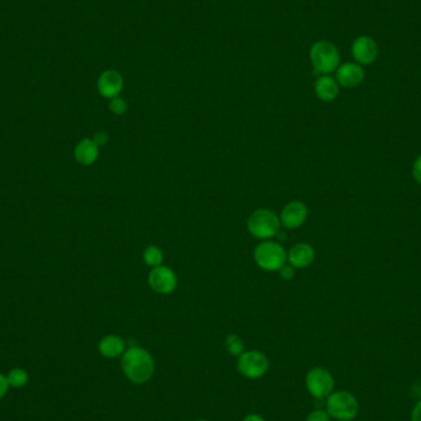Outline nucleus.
<instances>
[{
    "mask_svg": "<svg viewBox=\"0 0 421 421\" xmlns=\"http://www.w3.org/2000/svg\"><path fill=\"white\" fill-rule=\"evenodd\" d=\"M308 217V208L301 201H292L283 207L280 221L285 228L296 229L304 224Z\"/></svg>",
    "mask_w": 421,
    "mask_h": 421,
    "instance_id": "9b49d317",
    "label": "nucleus"
},
{
    "mask_svg": "<svg viewBox=\"0 0 421 421\" xmlns=\"http://www.w3.org/2000/svg\"><path fill=\"white\" fill-rule=\"evenodd\" d=\"M365 69L356 62L343 63L335 71V80L346 89L359 87L365 80Z\"/></svg>",
    "mask_w": 421,
    "mask_h": 421,
    "instance_id": "9d476101",
    "label": "nucleus"
},
{
    "mask_svg": "<svg viewBox=\"0 0 421 421\" xmlns=\"http://www.w3.org/2000/svg\"><path fill=\"white\" fill-rule=\"evenodd\" d=\"M304 385L315 399H327L334 392L335 380L330 371L324 367H313L307 372Z\"/></svg>",
    "mask_w": 421,
    "mask_h": 421,
    "instance_id": "0eeeda50",
    "label": "nucleus"
},
{
    "mask_svg": "<svg viewBox=\"0 0 421 421\" xmlns=\"http://www.w3.org/2000/svg\"><path fill=\"white\" fill-rule=\"evenodd\" d=\"M351 56L359 66H370L378 57V45L373 37L361 35L351 45Z\"/></svg>",
    "mask_w": 421,
    "mask_h": 421,
    "instance_id": "6e6552de",
    "label": "nucleus"
},
{
    "mask_svg": "<svg viewBox=\"0 0 421 421\" xmlns=\"http://www.w3.org/2000/svg\"><path fill=\"white\" fill-rule=\"evenodd\" d=\"M163 259H164V255L159 247L149 245L148 248H145L143 252V260L148 266L153 267V269L160 266Z\"/></svg>",
    "mask_w": 421,
    "mask_h": 421,
    "instance_id": "6ab92c4d",
    "label": "nucleus"
},
{
    "mask_svg": "<svg viewBox=\"0 0 421 421\" xmlns=\"http://www.w3.org/2000/svg\"><path fill=\"white\" fill-rule=\"evenodd\" d=\"M270 369V359L259 350L244 351L236 357V371L248 380H260Z\"/></svg>",
    "mask_w": 421,
    "mask_h": 421,
    "instance_id": "39448f33",
    "label": "nucleus"
},
{
    "mask_svg": "<svg viewBox=\"0 0 421 421\" xmlns=\"http://www.w3.org/2000/svg\"><path fill=\"white\" fill-rule=\"evenodd\" d=\"M94 142L98 144L99 147H103L105 144L108 142V134L106 132H103V131H100L98 134L94 136Z\"/></svg>",
    "mask_w": 421,
    "mask_h": 421,
    "instance_id": "393cba45",
    "label": "nucleus"
},
{
    "mask_svg": "<svg viewBox=\"0 0 421 421\" xmlns=\"http://www.w3.org/2000/svg\"><path fill=\"white\" fill-rule=\"evenodd\" d=\"M242 421H266L262 415H259L257 413H250L248 415L244 416Z\"/></svg>",
    "mask_w": 421,
    "mask_h": 421,
    "instance_id": "bb28decb",
    "label": "nucleus"
},
{
    "mask_svg": "<svg viewBox=\"0 0 421 421\" xmlns=\"http://www.w3.org/2000/svg\"><path fill=\"white\" fill-rule=\"evenodd\" d=\"M280 275H281V278L283 280H286V281H290V280H292L294 278V267L291 266V265H283L280 270Z\"/></svg>",
    "mask_w": 421,
    "mask_h": 421,
    "instance_id": "4be33fe9",
    "label": "nucleus"
},
{
    "mask_svg": "<svg viewBox=\"0 0 421 421\" xmlns=\"http://www.w3.org/2000/svg\"><path fill=\"white\" fill-rule=\"evenodd\" d=\"M108 108H110V111L113 113V115H117V116H121V115H124L127 111V103H126V100L122 98H113L110 100V104H108Z\"/></svg>",
    "mask_w": 421,
    "mask_h": 421,
    "instance_id": "aec40b11",
    "label": "nucleus"
},
{
    "mask_svg": "<svg viewBox=\"0 0 421 421\" xmlns=\"http://www.w3.org/2000/svg\"><path fill=\"white\" fill-rule=\"evenodd\" d=\"M315 252L307 243H299L287 252V262L294 269H306L313 264Z\"/></svg>",
    "mask_w": 421,
    "mask_h": 421,
    "instance_id": "ddd939ff",
    "label": "nucleus"
},
{
    "mask_svg": "<svg viewBox=\"0 0 421 421\" xmlns=\"http://www.w3.org/2000/svg\"><path fill=\"white\" fill-rule=\"evenodd\" d=\"M330 416H329L327 411L324 409H315V411H311L306 421H330Z\"/></svg>",
    "mask_w": 421,
    "mask_h": 421,
    "instance_id": "412c9836",
    "label": "nucleus"
},
{
    "mask_svg": "<svg viewBox=\"0 0 421 421\" xmlns=\"http://www.w3.org/2000/svg\"><path fill=\"white\" fill-rule=\"evenodd\" d=\"M124 89V78L115 69L101 73L98 79V90L103 98H117Z\"/></svg>",
    "mask_w": 421,
    "mask_h": 421,
    "instance_id": "f8f14e48",
    "label": "nucleus"
},
{
    "mask_svg": "<svg viewBox=\"0 0 421 421\" xmlns=\"http://www.w3.org/2000/svg\"><path fill=\"white\" fill-rule=\"evenodd\" d=\"M99 354L105 359H121L127 350V345L120 335L110 334L99 341Z\"/></svg>",
    "mask_w": 421,
    "mask_h": 421,
    "instance_id": "4468645a",
    "label": "nucleus"
},
{
    "mask_svg": "<svg viewBox=\"0 0 421 421\" xmlns=\"http://www.w3.org/2000/svg\"><path fill=\"white\" fill-rule=\"evenodd\" d=\"M9 388L10 387H9V383H8V380H6V376L0 373V401L8 394Z\"/></svg>",
    "mask_w": 421,
    "mask_h": 421,
    "instance_id": "b1692460",
    "label": "nucleus"
},
{
    "mask_svg": "<svg viewBox=\"0 0 421 421\" xmlns=\"http://www.w3.org/2000/svg\"><path fill=\"white\" fill-rule=\"evenodd\" d=\"M98 144L93 138H84L78 142L74 148V158L80 165H92L97 162L99 157Z\"/></svg>",
    "mask_w": 421,
    "mask_h": 421,
    "instance_id": "2eb2a0df",
    "label": "nucleus"
},
{
    "mask_svg": "<svg viewBox=\"0 0 421 421\" xmlns=\"http://www.w3.org/2000/svg\"><path fill=\"white\" fill-rule=\"evenodd\" d=\"M121 370L131 383L144 385L155 376V359L148 350L141 346H131L121 356Z\"/></svg>",
    "mask_w": 421,
    "mask_h": 421,
    "instance_id": "f257e3e1",
    "label": "nucleus"
},
{
    "mask_svg": "<svg viewBox=\"0 0 421 421\" xmlns=\"http://www.w3.org/2000/svg\"><path fill=\"white\" fill-rule=\"evenodd\" d=\"M6 376L8 383H9V387H10V388H14V390L24 388V387L29 383V380H30L27 371H26L25 369H20V367L11 369V370L8 372V375Z\"/></svg>",
    "mask_w": 421,
    "mask_h": 421,
    "instance_id": "f3484780",
    "label": "nucleus"
},
{
    "mask_svg": "<svg viewBox=\"0 0 421 421\" xmlns=\"http://www.w3.org/2000/svg\"><path fill=\"white\" fill-rule=\"evenodd\" d=\"M257 266L265 271H278L287 262V252L280 243L265 241L254 252Z\"/></svg>",
    "mask_w": 421,
    "mask_h": 421,
    "instance_id": "423d86ee",
    "label": "nucleus"
},
{
    "mask_svg": "<svg viewBox=\"0 0 421 421\" xmlns=\"http://www.w3.org/2000/svg\"><path fill=\"white\" fill-rule=\"evenodd\" d=\"M309 59L315 72L329 76L340 66V53L338 47L329 41H318L311 47Z\"/></svg>",
    "mask_w": 421,
    "mask_h": 421,
    "instance_id": "7ed1b4c3",
    "label": "nucleus"
},
{
    "mask_svg": "<svg viewBox=\"0 0 421 421\" xmlns=\"http://www.w3.org/2000/svg\"><path fill=\"white\" fill-rule=\"evenodd\" d=\"M194 421H208V420H206V419H196V420Z\"/></svg>",
    "mask_w": 421,
    "mask_h": 421,
    "instance_id": "cd10ccee",
    "label": "nucleus"
},
{
    "mask_svg": "<svg viewBox=\"0 0 421 421\" xmlns=\"http://www.w3.org/2000/svg\"><path fill=\"white\" fill-rule=\"evenodd\" d=\"M281 221L278 215L267 208L254 210L248 218V231L257 239H270L280 233Z\"/></svg>",
    "mask_w": 421,
    "mask_h": 421,
    "instance_id": "20e7f679",
    "label": "nucleus"
},
{
    "mask_svg": "<svg viewBox=\"0 0 421 421\" xmlns=\"http://www.w3.org/2000/svg\"><path fill=\"white\" fill-rule=\"evenodd\" d=\"M411 421H421V401L416 403L411 411Z\"/></svg>",
    "mask_w": 421,
    "mask_h": 421,
    "instance_id": "a878e982",
    "label": "nucleus"
},
{
    "mask_svg": "<svg viewBox=\"0 0 421 421\" xmlns=\"http://www.w3.org/2000/svg\"><path fill=\"white\" fill-rule=\"evenodd\" d=\"M359 401L348 390H334L327 398L325 411L338 421H351L359 414Z\"/></svg>",
    "mask_w": 421,
    "mask_h": 421,
    "instance_id": "f03ea898",
    "label": "nucleus"
},
{
    "mask_svg": "<svg viewBox=\"0 0 421 421\" xmlns=\"http://www.w3.org/2000/svg\"><path fill=\"white\" fill-rule=\"evenodd\" d=\"M314 92L319 100L324 103H331L339 95V84L330 76H322L314 84Z\"/></svg>",
    "mask_w": 421,
    "mask_h": 421,
    "instance_id": "dca6fc26",
    "label": "nucleus"
},
{
    "mask_svg": "<svg viewBox=\"0 0 421 421\" xmlns=\"http://www.w3.org/2000/svg\"><path fill=\"white\" fill-rule=\"evenodd\" d=\"M149 287L159 294L174 292L178 286V278L174 271L168 266L155 267L148 275Z\"/></svg>",
    "mask_w": 421,
    "mask_h": 421,
    "instance_id": "1a4fd4ad",
    "label": "nucleus"
},
{
    "mask_svg": "<svg viewBox=\"0 0 421 421\" xmlns=\"http://www.w3.org/2000/svg\"><path fill=\"white\" fill-rule=\"evenodd\" d=\"M224 348H226L227 352L234 357H239L245 351L244 341L239 335L236 334H229L227 336L224 340Z\"/></svg>",
    "mask_w": 421,
    "mask_h": 421,
    "instance_id": "a211bd4d",
    "label": "nucleus"
},
{
    "mask_svg": "<svg viewBox=\"0 0 421 421\" xmlns=\"http://www.w3.org/2000/svg\"><path fill=\"white\" fill-rule=\"evenodd\" d=\"M413 178L415 179L418 184L421 185V155L416 158L414 164H413Z\"/></svg>",
    "mask_w": 421,
    "mask_h": 421,
    "instance_id": "5701e85b",
    "label": "nucleus"
}]
</instances>
